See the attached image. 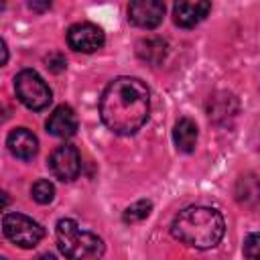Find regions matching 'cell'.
<instances>
[{"label": "cell", "instance_id": "obj_17", "mask_svg": "<svg viewBox=\"0 0 260 260\" xmlns=\"http://www.w3.org/2000/svg\"><path fill=\"white\" fill-rule=\"evenodd\" d=\"M30 197H32L37 203L47 205V203H51V201L55 199V185H53L49 179H39V181H35L32 187H30Z\"/></svg>", "mask_w": 260, "mask_h": 260}, {"label": "cell", "instance_id": "obj_20", "mask_svg": "<svg viewBox=\"0 0 260 260\" xmlns=\"http://www.w3.org/2000/svg\"><path fill=\"white\" fill-rule=\"evenodd\" d=\"M28 8L30 10H37V12H43V10H49L51 8V2H28Z\"/></svg>", "mask_w": 260, "mask_h": 260}, {"label": "cell", "instance_id": "obj_10", "mask_svg": "<svg viewBox=\"0 0 260 260\" xmlns=\"http://www.w3.org/2000/svg\"><path fill=\"white\" fill-rule=\"evenodd\" d=\"M6 146L12 152V156H16L20 160H30L39 152V138L32 130L20 126V128H14L8 132Z\"/></svg>", "mask_w": 260, "mask_h": 260}, {"label": "cell", "instance_id": "obj_12", "mask_svg": "<svg viewBox=\"0 0 260 260\" xmlns=\"http://www.w3.org/2000/svg\"><path fill=\"white\" fill-rule=\"evenodd\" d=\"M238 114V100L228 91H217L207 102V116L215 124H228Z\"/></svg>", "mask_w": 260, "mask_h": 260}, {"label": "cell", "instance_id": "obj_22", "mask_svg": "<svg viewBox=\"0 0 260 260\" xmlns=\"http://www.w3.org/2000/svg\"><path fill=\"white\" fill-rule=\"evenodd\" d=\"M35 260H57V256L51 254V252H43V254H39Z\"/></svg>", "mask_w": 260, "mask_h": 260}, {"label": "cell", "instance_id": "obj_11", "mask_svg": "<svg viewBox=\"0 0 260 260\" xmlns=\"http://www.w3.org/2000/svg\"><path fill=\"white\" fill-rule=\"evenodd\" d=\"M209 10H211V4L205 0L177 2L173 6V22L181 28H193L209 14Z\"/></svg>", "mask_w": 260, "mask_h": 260}, {"label": "cell", "instance_id": "obj_5", "mask_svg": "<svg viewBox=\"0 0 260 260\" xmlns=\"http://www.w3.org/2000/svg\"><path fill=\"white\" fill-rule=\"evenodd\" d=\"M2 232L12 244L24 250L35 248L45 238V228L32 217L18 211H10L2 215Z\"/></svg>", "mask_w": 260, "mask_h": 260}, {"label": "cell", "instance_id": "obj_4", "mask_svg": "<svg viewBox=\"0 0 260 260\" xmlns=\"http://www.w3.org/2000/svg\"><path fill=\"white\" fill-rule=\"evenodd\" d=\"M14 91L20 104L32 112H41L53 102L51 87L35 69H22L14 75Z\"/></svg>", "mask_w": 260, "mask_h": 260}, {"label": "cell", "instance_id": "obj_15", "mask_svg": "<svg viewBox=\"0 0 260 260\" xmlns=\"http://www.w3.org/2000/svg\"><path fill=\"white\" fill-rule=\"evenodd\" d=\"M234 195H236V201L240 205H244V207H256V205H260V177H256L252 173L242 175L236 181Z\"/></svg>", "mask_w": 260, "mask_h": 260}, {"label": "cell", "instance_id": "obj_8", "mask_svg": "<svg viewBox=\"0 0 260 260\" xmlns=\"http://www.w3.org/2000/svg\"><path fill=\"white\" fill-rule=\"evenodd\" d=\"M165 18V4L160 0H134L128 4V20L138 26L152 30Z\"/></svg>", "mask_w": 260, "mask_h": 260}, {"label": "cell", "instance_id": "obj_19", "mask_svg": "<svg viewBox=\"0 0 260 260\" xmlns=\"http://www.w3.org/2000/svg\"><path fill=\"white\" fill-rule=\"evenodd\" d=\"M45 63H47V69L53 71V73H61V71H65V67H67V61H65V57H63L61 53H51V55H47V57H45Z\"/></svg>", "mask_w": 260, "mask_h": 260}, {"label": "cell", "instance_id": "obj_14", "mask_svg": "<svg viewBox=\"0 0 260 260\" xmlns=\"http://www.w3.org/2000/svg\"><path fill=\"white\" fill-rule=\"evenodd\" d=\"M197 138H199V128L191 118L177 120V124L173 128V142L179 152H185V154L193 152L197 146Z\"/></svg>", "mask_w": 260, "mask_h": 260}, {"label": "cell", "instance_id": "obj_21", "mask_svg": "<svg viewBox=\"0 0 260 260\" xmlns=\"http://www.w3.org/2000/svg\"><path fill=\"white\" fill-rule=\"evenodd\" d=\"M0 47H2V65H6L8 63V47H6V41L4 39L0 41Z\"/></svg>", "mask_w": 260, "mask_h": 260}, {"label": "cell", "instance_id": "obj_13", "mask_svg": "<svg viewBox=\"0 0 260 260\" xmlns=\"http://www.w3.org/2000/svg\"><path fill=\"white\" fill-rule=\"evenodd\" d=\"M169 43L162 37H146L136 43V55L148 65H160L167 59Z\"/></svg>", "mask_w": 260, "mask_h": 260}, {"label": "cell", "instance_id": "obj_7", "mask_svg": "<svg viewBox=\"0 0 260 260\" xmlns=\"http://www.w3.org/2000/svg\"><path fill=\"white\" fill-rule=\"evenodd\" d=\"M106 35L93 22H77L67 30V45L77 53H95L104 47Z\"/></svg>", "mask_w": 260, "mask_h": 260}, {"label": "cell", "instance_id": "obj_16", "mask_svg": "<svg viewBox=\"0 0 260 260\" xmlns=\"http://www.w3.org/2000/svg\"><path fill=\"white\" fill-rule=\"evenodd\" d=\"M150 211H152V203L148 199H140V201H136V203H132V205H128L124 209L122 221L130 223V225L132 223H140V221H144L150 215Z\"/></svg>", "mask_w": 260, "mask_h": 260}, {"label": "cell", "instance_id": "obj_1", "mask_svg": "<svg viewBox=\"0 0 260 260\" xmlns=\"http://www.w3.org/2000/svg\"><path fill=\"white\" fill-rule=\"evenodd\" d=\"M150 91L144 81L130 75L112 79L100 98V118L108 130L120 136L136 134L148 120Z\"/></svg>", "mask_w": 260, "mask_h": 260}, {"label": "cell", "instance_id": "obj_3", "mask_svg": "<svg viewBox=\"0 0 260 260\" xmlns=\"http://www.w3.org/2000/svg\"><path fill=\"white\" fill-rule=\"evenodd\" d=\"M55 238L59 252L69 260H95L104 254V240L98 234L83 230L71 217L57 221Z\"/></svg>", "mask_w": 260, "mask_h": 260}, {"label": "cell", "instance_id": "obj_23", "mask_svg": "<svg viewBox=\"0 0 260 260\" xmlns=\"http://www.w3.org/2000/svg\"><path fill=\"white\" fill-rule=\"evenodd\" d=\"M2 260H6V258H2Z\"/></svg>", "mask_w": 260, "mask_h": 260}, {"label": "cell", "instance_id": "obj_9", "mask_svg": "<svg viewBox=\"0 0 260 260\" xmlns=\"http://www.w3.org/2000/svg\"><path fill=\"white\" fill-rule=\"evenodd\" d=\"M77 114L71 106L61 104L53 110V114L47 118L45 128L49 134L57 136V138H71L77 132Z\"/></svg>", "mask_w": 260, "mask_h": 260}, {"label": "cell", "instance_id": "obj_18", "mask_svg": "<svg viewBox=\"0 0 260 260\" xmlns=\"http://www.w3.org/2000/svg\"><path fill=\"white\" fill-rule=\"evenodd\" d=\"M242 252L248 260H260V232H252L244 238Z\"/></svg>", "mask_w": 260, "mask_h": 260}, {"label": "cell", "instance_id": "obj_6", "mask_svg": "<svg viewBox=\"0 0 260 260\" xmlns=\"http://www.w3.org/2000/svg\"><path fill=\"white\" fill-rule=\"evenodd\" d=\"M49 169L55 179L69 183L75 181L81 173V154L73 144H61L49 156Z\"/></svg>", "mask_w": 260, "mask_h": 260}, {"label": "cell", "instance_id": "obj_2", "mask_svg": "<svg viewBox=\"0 0 260 260\" xmlns=\"http://www.w3.org/2000/svg\"><path fill=\"white\" fill-rule=\"evenodd\" d=\"M225 234L223 215L207 205H191L179 211L171 223V236L195 250L215 248Z\"/></svg>", "mask_w": 260, "mask_h": 260}]
</instances>
